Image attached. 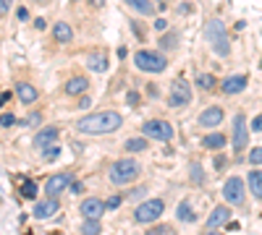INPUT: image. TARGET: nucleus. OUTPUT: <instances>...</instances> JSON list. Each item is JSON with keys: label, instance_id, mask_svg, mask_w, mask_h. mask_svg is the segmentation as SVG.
Instances as JSON below:
<instances>
[{"label": "nucleus", "instance_id": "1", "mask_svg": "<svg viewBox=\"0 0 262 235\" xmlns=\"http://www.w3.org/2000/svg\"><path fill=\"white\" fill-rule=\"evenodd\" d=\"M121 123H123V118L116 110H102V112H95V115L79 118L76 128L82 134H113V131L121 128Z\"/></svg>", "mask_w": 262, "mask_h": 235}, {"label": "nucleus", "instance_id": "2", "mask_svg": "<svg viewBox=\"0 0 262 235\" xmlns=\"http://www.w3.org/2000/svg\"><path fill=\"white\" fill-rule=\"evenodd\" d=\"M204 37H207V42L212 44V50L218 52L220 58H228L231 55V40H228V34H225L223 21L212 18V21L204 24Z\"/></svg>", "mask_w": 262, "mask_h": 235}, {"label": "nucleus", "instance_id": "3", "mask_svg": "<svg viewBox=\"0 0 262 235\" xmlns=\"http://www.w3.org/2000/svg\"><path fill=\"white\" fill-rule=\"evenodd\" d=\"M134 63L139 70H144V74H160V70H165V66H168L165 55L155 52V50H139L134 55Z\"/></svg>", "mask_w": 262, "mask_h": 235}, {"label": "nucleus", "instance_id": "4", "mask_svg": "<svg viewBox=\"0 0 262 235\" xmlns=\"http://www.w3.org/2000/svg\"><path fill=\"white\" fill-rule=\"evenodd\" d=\"M136 175H139V164H136V160H118L110 168V183L126 186V183L136 180Z\"/></svg>", "mask_w": 262, "mask_h": 235}, {"label": "nucleus", "instance_id": "5", "mask_svg": "<svg viewBox=\"0 0 262 235\" xmlns=\"http://www.w3.org/2000/svg\"><path fill=\"white\" fill-rule=\"evenodd\" d=\"M165 212V204L160 202V198H147V202H142L139 206H136V212H134V220L136 222H155L157 217H160Z\"/></svg>", "mask_w": 262, "mask_h": 235}, {"label": "nucleus", "instance_id": "6", "mask_svg": "<svg viewBox=\"0 0 262 235\" xmlns=\"http://www.w3.org/2000/svg\"><path fill=\"white\" fill-rule=\"evenodd\" d=\"M189 102H191V89L186 84V78H176L173 86H170V100H168V104H170V108H186Z\"/></svg>", "mask_w": 262, "mask_h": 235}, {"label": "nucleus", "instance_id": "7", "mask_svg": "<svg viewBox=\"0 0 262 235\" xmlns=\"http://www.w3.org/2000/svg\"><path fill=\"white\" fill-rule=\"evenodd\" d=\"M142 134L147 138H157V141H170L173 138V128H170V123L165 120H147L142 126Z\"/></svg>", "mask_w": 262, "mask_h": 235}, {"label": "nucleus", "instance_id": "8", "mask_svg": "<svg viewBox=\"0 0 262 235\" xmlns=\"http://www.w3.org/2000/svg\"><path fill=\"white\" fill-rule=\"evenodd\" d=\"M71 175L68 172H58V175H53V178H48V183H45V194H48L50 198H55V196H61L66 188H71Z\"/></svg>", "mask_w": 262, "mask_h": 235}, {"label": "nucleus", "instance_id": "9", "mask_svg": "<svg viewBox=\"0 0 262 235\" xmlns=\"http://www.w3.org/2000/svg\"><path fill=\"white\" fill-rule=\"evenodd\" d=\"M246 144H249V126H246V118L238 112L233 118V149L241 152Z\"/></svg>", "mask_w": 262, "mask_h": 235}, {"label": "nucleus", "instance_id": "10", "mask_svg": "<svg viewBox=\"0 0 262 235\" xmlns=\"http://www.w3.org/2000/svg\"><path fill=\"white\" fill-rule=\"evenodd\" d=\"M223 196H225V202H231V204H241L244 202V180L228 178L223 186Z\"/></svg>", "mask_w": 262, "mask_h": 235}, {"label": "nucleus", "instance_id": "11", "mask_svg": "<svg viewBox=\"0 0 262 235\" xmlns=\"http://www.w3.org/2000/svg\"><path fill=\"white\" fill-rule=\"evenodd\" d=\"M220 89H223V94H238V92H244L246 89V76L244 74H233V76H228V78H223V84H220Z\"/></svg>", "mask_w": 262, "mask_h": 235}, {"label": "nucleus", "instance_id": "12", "mask_svg": "<svg viewBox=\"0 0 262 235\" xmlns=\"http://www.w3.org/2000/svg\"><path fill=\"white\" fill-rule=\"evenodd\" d=\"M105 209H108L105 202H100V198H84V202H82V214L87 220H100Z\"/></svg>", "mask_w": 262, "mask_h": 235}, {"label": "nucleus", "instance_id": "13", "mask_svg": "<svg viewBox=\"0 0 262 235\" xmlns=\"http://www.w3.org/2000/svg\"><path fill=\"white\" fill-rule=\"evenodd\" d=\"M223 108H207L202 115H199V126L202 128H215V126H220L223 123Z\"/></svg>", "mask_w": 262, "mask_h": 235}, {"label": "nucleus", "instance_id": "14", "mask_svg": "<svg viewBox=\"0 0 262 235\" xmlns=\"http://www.w3.org/2000/svg\"><path fill=\"white\" fill-rule=\"evenodd\" d=\"M55 138H58V128H55V126H48V128H42V131L34 136L32 144L37 146V149H45V146H53Z\"/></svg>", "mask_w": 262, "mask_h": 235}, {"label": "nucleus", "instance_id": "15", "mask_svg": "<svg viewBox=\"0 0 262 235\" xmlns=\"http://www.w3.org/2000/svg\"><path fill=\"white\" fill-rule=\"evenodd\" d=\"M228 220H231V209H228V206H215V209H212V214H210V220H207V228L215 230V228L225 225Z\"/></svg>", "mask_w": 262, "mask_h": 235}, {"label": "nucleus", "instance_id": "16", "mask_svg": "<svg viewBox=\"0 0 262 235\" xmlns=\"http://www.w3.org/2000/svg\"><path fill=\"white\" fill-rule=\"evenodd\" d=\"M55 212H58V202H55V198H48V202H40L34 206V217L45 220V217H53Z\"/></svg>", "mask_w": 262, "mask_h": 235}, {"label": "nucleus", "instance_id": "17", "mask_svg": "<svg viewBox=\"0 0 262 235\" xmlns=\"http://www.w3.org/2000/svg\"><path fill=\"white\" fill-rule=\"evenodd\" d=\"M87 89H89V78H84V76H74L66 81V94H82Z\"/></svg>", "mask_w": 262, "mask_h": 235}, {"label": "nucleus", "instance_id": "18", "mask_svg": "<svg viewBox=\"0 0 262 235\" xmlns=\"http://www.w3.org/2000/svg\"><path fill=\"white\" fill-rule=\"evenodd\" d=\"M176 220H178V222H186V225L197 222V214H194V209H191L189 202H181V204H178V209H176Z\"/></svg>", "mask_w": 262, "mask_h": 235}, {"label": "nucleus", "instance_id": "19", "mask_svg": "<svg viewBox=\"0 0 262 235\" xmlns=\"http://www.w3.org/2000/svg\"><path fill=\"white\" fill-rule=\"evenodd\" d=\"M87 66L92 68V70H97V74H105L108 70V58L102 55V52H92L87 58Z\"/></svg>", "mask_w": 262, "mask_h": 235}, {"label": "nucleus", "instance_id": "20", "mask_svg": "<svg viewBox=\"0 0 262 235\" xmlns=\"http://www.w3.org/2000/svg\"><path fill=\"white\" fill-rule=\"evenodd\" d=\"M53 37L58 40V42H71V37H74V29L68 26L66 21H61V24H55V26H53Z\"/></svg>", "mask_w": 262, "mask_h": 235}, {"label": "nucleus", "instance_id": "21", "mask_svg": "<svg viewBox=\"0 0 262 235\" xmlns=\"http://www.w3.org/2000/svg\"><path fill=\"white\" fill-rule=\"evenodd\" d=\"M16 97L24 102V104H29V102L37 100V89H34L32 84H19V86H16Z\"/></svg>", "mask_w": 262, "mask_h": 235}, {"label": "nucleus", "instance_id": "22", "mask_svg": "<svg viewBox=\"0 0 262 235\" xmlns=\"http://www.w3.org/2000/svg\"><path fill=\"white\" fill-rule=\"evenodd\" d=\"M246 183H249V188H252V194L262 202V172L259 170H254V172H249V178H246Z\"/></svg>", "mask_w": 262, "mask_h": 235}, {"label": "nucleus", "instance_id": "23", "mask_svg": "<svg viewBox=\"0 0 262 235\" xmlns=\"http://www.w3.org/2000/svg\"><path fill=\"white\" fill-rule=\"evenodd\" d=\"M126 3L136 10V14H142V16H150L155 14V6L150 3V0H126Z\"/></svg>", "mask_w": 262, "mask_h": 235}, {"label": "nucleus", "instance_id": "24", "mask_svg": "<svg viewBox=\"0 0 262 235\" xmlns=\"http://www.w3.org/2000/svg\"><path fill=\"white\" fill-rule=\"evenodd\" d=\"M202 144L207 146V149H223L225 146V136L223 134H210V136L202 138Z\"/></svg>", "mask_w": 262, "mask_h": 235}, {"label": "nucleus", "instance_id": "25", "mask_svg": "<svg viewBox=\"0 0 262 235\" xmlns=\"http://www.w3.org/2000/svg\"><path fill=\"white\" fill-rule=\"evenodd\" d=\"M197 86H199V89H212V86H215V76H212V74L197 76Z\"/></svg>", "mask_w": 262, "mask_h": 235}, {"label": "nucleus", "instance_id": "26", "mask_svg": "<svg viewBox=\"0 0 262 235\" xmlns=\"http://www.w3.org/2000/svg\"><path fill=\"white\" fill-rule=\"evenodd\" d=\"M126 149L129 152H144L147 149V138H129L126 141Z\"/></svg>", "mask_w": 262, "mask_h": 235}, {"label": "nucleus", "instance_id": "27", "mask_svg": "<svg viewBox=\"0 0 262 235\" xmlns=\"http://www.w3.org/2000/svg\"><path fill=\"white\" fill-rule=\"evenodd\" d=\"M82 232L84 235H100V222L97 220H87L82 225Z\"/></svg>", "mask_w": 262, "mask_h": 235}, {"label": "nucleus", "instance_id": "28", "mask_svg": "<svg viewBox=\"0 0 262 235\" xmlns=\"http://www.w3.org/2000/svg\"><path fill=\"white\" fill-rule=\"evenodd\" d=\"M21 196H24V198H34V196H37V183L27 180L24 186H21Z\"/></svg>", "mask_w": 262, "mask_h": 235}, {"label": "nucleus", "instance_id": "29", "mask_svg": "<svg viewBox=\"0 0 262 235\" xmlns=\"http://www.w3.org/2000/svg\"><path fill=\"white\" fill-rule=\"evenodd\" d=\"M147 235H176V230L170 228V225H157L152 230H147Z\"/></svg>", "mask_w": 262, "mask_h": 235}, {"label": "nucleus", "instance_id": "30", "mask_svg": "<svg viewBox=\"0 0 262 235\" xmlns=\"http://www.w3.org/2000/svg\"><path fill=\"white\" fill-rule=\"evenodd\" d=\"M191 180H194V183H202L204 180V172H202V168H199L197 162L191 164Z\"/></svg>", "mask_w": 262, "mask_h": 235}, {"label": "nucleus", "instance_id": "31", "mask_svg": "<svg viewBox=\"0 0 262 235\" xmlns=\"http://www.w3.org/2000/svg\"><path fill=\"white\" fill-rule=\"evenodd\" d=\"M0 126H6V128L16 126V118H14V112H3V115H0Z\"/></svg>", "mask_w": 262, "mask_h": 235}, {"label": "nucleus", "instance_id": "32", "mask_svg": "<svg viewBox=\"0 0 262 235\" xmlns=\"http://www.w3.org/2000/svg\"><path fill=\"white\" fill-rule=\"evenodd\" d=\"M249 162H252V164H262V146L249 152Z\"/></svg>", "mask_w": 262, "mask_h": 235}, {"label": "nucleus", "instance_id": "33", "mask_svg": "<svg viewBox=\"0 0 262 235\" xmlns=\"http://www.w3.org/2000/svg\"><path fill=\"white\" fill-rule=\"evenodd\" d=\"M42 154H45V160H55V157L61 154V149H58V146H45Z\"/></svg>", "mask_w": 262, "mask_h": 235}, {"label": "nucleus", "instance_id": "34", "mask_svg": "<svg viewBox=\"0 0 262 235\" xmlns=\"http://www.w3.org/2000/svg\"><path fill=\"white\" fill-rule=\"evenodd\" d=\"M40 120H42V115H40V112H32L27 120H24V126H29V128H32V126H40Z\"/></svg>", "mask_w": 262, "mask_h": 235}, {"label": "nucleus", "instance_id": "35", "mask_svg": "<svg viewBox=\"0 0 262 235\" xmlns=\"http://www.w3.org/2000/svg\"><path fill=\"white\" fill-rule=\"evenodd\" d=\"M121 202H123L121 196H110L108 202H105V206H108V209H118V206H121Z\"/></svg>", "mask_w": 262, "mask_h": 235}, {"label": "nucleus", "instance_id": "36", "mask_svg": "<svg viewBox=\"0 0 262 235\" xmlns=\"http://www.w3.org/2000/svg\"><path fill=\"white\" fill-rule=\"evenodd\" d=\"M11 3H14V0H0V14H8V10H11Z\"/></svg>", "mask_w": 262, "mask_h": 235}, {"label": "nucleus", "instance_id": "37", "mask_svg": "<svg viewBox=\"0 0 262 235\" xmlns=\"http://www.w3.org/2000/svg\"><path fill=\"white\" fill-rule=\"evenodd\" d=\"M16 16H19L21 21H27V18H29V10H27V8H19V10H16Z\"/></svg>", "mask_w": 262, "mask_h": 235}, {"label": "nucleus", "instance_id": "38", "mask_svg": "<svg viewBox=\"0 0 262 235\" xmlns=\"http://www.w3.org/2000/svg\"><path fill=\"white\" fill-rule=\"evenodd\" d=\"M165 26H168V21H165V18H157V21H155V29H157V32H163Z\"/></svg>", "mask_w": 262, "mask_h": 235}, {"label": "nucleus", "instance_id": "39", "mask_svg": "<svg viewBox=\"0 0 262 235\" xmlns=\"http://www.w3.org/2000/svg\"><path fill=\"white\" fill-rule=\"evenodd\" d=\"M215 168H218V170L225 168V157H223V154H220V157H215Z\"/></svg>", "mask_w": 262, "mask_h": 235}, {"label": "nucleus", "instance_id": "40", "mask_svg": "<svg viewBox=\"0 0 262 235\" xmlns=\"http://www.w3.org/2000/svg\"><path fill=\"white\" fill-rule=\"evenodd\" d=\"M252 128H254V131H262V115H257V118H254V123H252Z\"/></svg>", "mask_w": 262, "mask_h": 235}, {"label": "nucleus", "instance_id": "41", "mask_svg": "<svg viewBox=\"0 0 262 235\" xmlns=\"http://www.w3.org/2000/svg\"><path fill=\"white\" fill-rule=\"evenodd\" d=\"M178 10H181V14H191V3H181Z\"/></svg>", "mask_w": 262, "mask_h": 235}, {"label": "nucleus", "instance_id": "42", "mask_svg": "<svg viewBox=\"0 0 262 235\" xmlns=\"http://www.w3.org/2000/svg\"><path fill=\"white\" fill-rule=\"evenodd\" d=\"M136 100H139V94H136V92H129V104H136Z\"/></svg>", "mask_w": 262, "mask_h": 235}, {"label": "nucleus", "instance_id": "43", "mask_svg": "<svg viewBox=\"0 0 262 235\" xmlns=\"http://www.w3.org/2000/svg\"><path fill=\"white\" fill-rule=\"evenodd\" d=\"M8 100H11V94H8V92H6V94H3V97H0V104H6V102H8Z\"/></svg>", "mask_w": 262, "mask_h": 235}, {"label": "nucleus", "instance_id": "44", "mask_svg": "<svg viewBox=\"0 0 262 235\" xmlns=\"http://www.w3.org/2000/svg\"><path fill=\"white\" fill-rule=\"evenodd\" d=\"M89 3H92V6H102V0H89Z\"/></svg>", "mask_w": 262, "mask_h": 235}, {"label": "nucleus", "instance_id": "45", "mask_svg": "<svg viewBox=\"0 0 262 235\" xmlns=\"http://www.w3.org/2000/svg\"><path fill=\"white\" fill-rule=\"evenodd\" d=\"M160 3H163V0H160Z\"/></svg>", "mask_w": 262, "mask_h": 235}]
</instances>
